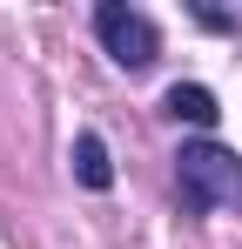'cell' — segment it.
I'll return each mask as SVG.
<instances>
[{
  "mask_svg": "<svg viewBox=\"0 0 242 249\" xmlns=\"http://www.w3.org/2000/svg\"><path fill=\"white\" fill-rule=\"evenodd\" d=\"M94 34H101V47L115 54L121 68H148L161 54L155 20H148L141 7H121V0H101V7H94Z\"/></svg>",
  "mask_w": 242,
  "mask_h": 249,
  "instance_id": "obj_2",
  "label": "cell"
},
{
  "mask_svg": "<svg viewBox=\"0 0 242 249\" xmlns=\"http://www.w3.org/2000/svg\"><path fill=\"white\" fill-rule=\"evenodd\" d=\"M175 182H182V209H242V162L222 142H182L175 148Z\"/></svg>",
  "mask_w": 242,
  "mask_h": 249,
  "instance_id": "obj_1",
  "label": "cell"
},
{
  "mask_svg": "<svg viewBox=\"0 0 242 249\" xmlns=\"http://www.w3.org/2000/svg\"><path fill=\"white\" fill-rule=\"evenodd\" d=\"M161 108H168L175 122H195V128H208L215 115H222V108H215V94H208L202 81H175V88H168V101H161Z\"/></svg>",
  "mask_w": 242,
  "mask_h": 249,
  "instance_id": "obj_3",
  "label": "cell"
},
{
  "mask_svg": "<svg viewBox=\"0 0 242 249\" xmlns=\"http://www.w3.org/2000/svg\"><path fill=\"white\" fill-rule=\"evenodd\" d=\"M74 175H81V189H108L115 182V162H108L101 135H74Z\"/></svg>",
  "mask_w": 242,
  "mask_h": 249,
  "instance_id": "obj_4",
  "label": "cell"
}]
</instances>
